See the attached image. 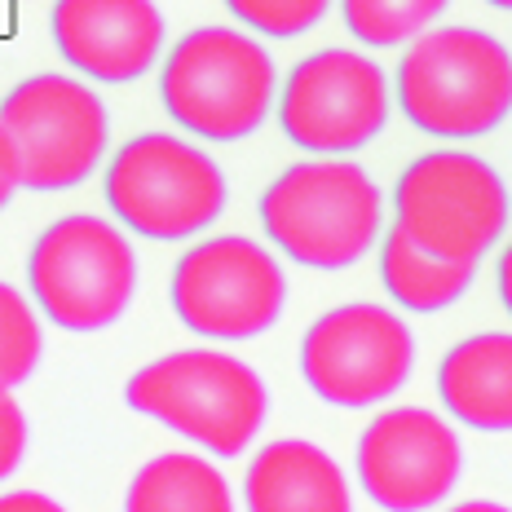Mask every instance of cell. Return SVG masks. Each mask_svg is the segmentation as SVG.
Segmentation results:
<instances>
[{"instance_id": "cell-1", "label": "cell", "mask_w": 512, "mask_h": 512, "mask_svg": "<svg viewBox=\"0 0 512 512\" xmlns=\"http://www.w3.org/2000/svg\"><path fill=\"white\" fill-rule=\"evenodd\" d=\"M402 115L437 142H473L512 115V53L482 27H429L393 76Z\"/></svg>"}, {"instance_id": "cell-2", "label": "cell", "mask_w": 512, "mask_h": 512, "mask_svg": "<svg viewBox=\"0 0 512 512\" xmlns=\"http://www.w3.org/2000/svg\"><path fill=\"white\" fill-rule=\"evenodd\" d=\"M261 226L274 248L309 270H349L376 248L384 195L354 159L323 155L283 168L261 195Z\"/></svg>"}, {"instance_id": "cell-3", "label": "cell", "mask_w": 512, "mask_h": 512, "mask_svg": "<svg viewBox=\"0 0 512 512\" xmlns=\"http://www.w3.org/2000/svg\"><path fill=\"white\" fill-rule=\"evenodd\" d=\"M124 402L137 415H151L155 424L190 437L217 460H234L261 433L270 393L243 358L217 354V349H177L124 384Z\"/></svg>"}, {"instance_id": "cell-4", "label": "cell", "mask_w": 512, "mask_h": 512, "mask_svg": "<svg viewBox=\"0 0 512 512\" xmlns=\"http://www.w3.org/2000/svg\"><path fill=\"white\" fill-rule=\"evenodd\" d=\"M279 89L274 58L261 40L234 27H195L159 71L164 111L204 142H243L265 124Z\"/></svg>"}, {"instance_id": "cell-5", "label": "cell", "mask_w": 512, "mask_h": 512, "mask_svg": "<svg viewBox=\"0 0 512 512\" xmlns=\"http://www.w3.org/2000/svg\"><path fill=\"white\" fill-rule=\"evenodd\" d=\"M512 217L504 177L473 151H429L393 186V226L437 261L477 265Z\"/></svg>"}, {"instance_id": "cell-6", "label": "cell", "mask_w": 512, "mask_h": 512, "mask_svg": "<svg viewBox=\"0 0 512 512\" xmlns=\"http://www.w3.org/2000/svg\"><path fill=\"white\" fill-rule=\"evenodd\" d=\"M40 314L62 332H106L137 292V256L120 226L93 212L53 221L27 256Z\"/></svg>"}, {"instance_id": "cell-7", "label": "cell", "mask_w": 512, "mask_h": 512, "mask_svg": "<svg viewBox=\"0 0 512 512\" xmlns=\"http://www.w3.org/2000/svg\"><path fill=\"white\" fill-rule=\"evenodd\" d=\"M217 159L173 133H142L106 164V204L142 239L177 243L208 230L226 212Z\"/></svg>"}, {"instance_id": "cell-8", "label": "cell", "mask_w": 512, "mask_h": 512, "mask_svg": "<svg viewBox=\"0 0 512 512\" xmlns=\"http://www.w3.org/2000/svg\"><path fill=\"white\" fill-rule=\"evenodd\" d=\"M0 133L18 164V186L27 190H71L98 173L111 120L102 98L76 76L40 71L5 93Z\"/></svg>"}, {"instance_id": "cell-9", "label": "cell", "mask_w": 512, "mask_h": 512, "mask_svg": "<svg viewBox=\"0 0 512 512\" xmlns=\"http://www.w3.org/2000/svg\"><path fill=\"white\" fill-rule=\"evenodd\" d=\"M393 115V89L380 62L358 49H318L283 80L279 124L309 155H349L376 142Z\"/></svg>"}, {"instance_id": "cell-10", "label": "cell", "mask_w": 512, "mask_h": 512, "mask_svg": "<svg viewBox=\"0 0 512 512\" xmlns=\"http://www.w3.org/2000/svg\"><path fill=\"white\" fill-rule=\"evenodd\" d=\"M287 279L270 248L217 234L195 243L173 270V309L195 336L252 340L283 318Z\"/></svg>"}, {"instance_id": "cell-11", "label": "cell", "mask_w": 512, "mask_h": 512, "mask_svg": "<svg viewBox=\"0 0 512 512\" xmlns=\"http://www.w3.org/2000/svg\"><path fill=\"white\" fill-rule=\"evenodd\" d=\"M415 371V336L393 309L354 301L327 309L301 340V376L323 402L362 411L389 402Z\"/></svg>"}, {"instance_id": "cell-12", "label": "cell", "mask_w": 512, "mask_h": 512, "mask_svg": "<svg viewBox=\"0 0 512 512\" xmlns=\"http://www.w3.org/2000/svg\"><path fill=\"white\" fill-rule=\"evenodd\" d=\"M358 482L384 512H429L464 473L460 433L429 407H389L358 437Z\"/></svg>"}, {"instance_id": "cell-13", "label": "cell", "mask_w": 512, "mask_h": 512, "mask_svg": "<svg viewBox=\"0 0 512 512\" xmlns=\"http://www.w3.org/2000/svg\"><path fill=\"white\" fill-rule=\"evenodd\" d=\"M53 45L71 71L128 84L155 67L164 14L155 0H53Z\"/></svg>"}, {"instance_id": "cell-14", "label": "cell", "mask_w": 512, "mask_h": 512, "mask_svg": "<svg viewBox=\"0 0 512 512\" xmlns=\"http://www.w3.org/2000/svg\"><path fill=\"white\" fill-rule=\"evenodd\" d=\"M248 512H354V495L340 464L305 437L261 446L243 477Z\"/></svg>"}, {"instance_id": "cell-15", "label": "cell", "mask_w": 512, "mask_h": 512, "mask_svg": "<svg viewBox=\"0 0 512 512\" xmlns=\"http://www.w3.org/2000/svg\"><path fill=\"white\" fill-rule=\"evenodd\" d=\"M437 398L477 433H512V332H477L437 367Z\"/></svg>"}, {"instance_id": "cell-16", "label": "cell", "mask_w": 512, "mask_h": 512, "mask_svg": "<svg viewBox=\"0 0 512 512\" xmlns=\"http://www.w3.org/2000/svg\"><path fill=\"white\" fill-rule=\"evenodd\" d=\"M124 512H234V495L226 473L212 460L168 451L133 473Z\"/></svg>"}, {"instance_id": "cell-17", "label": "cell", "mask_w": 512, "mask_h": 512, "mask_svg": "<svg viewBox=\"0 0 512 512\" xmlns=\"http://www.w3.org/2000/svg\"><path fill=\"white\" fill-rule=\"evenodd\" d=\"M477 265H460V261H437L424 248L402 234L398 226L384 230L380 239V283L402 309L411 314H437V309L455 305L460 296L473 287Z\"/></svg>"}, {"instance_id": "cell-18", "label": "cell", "mask_w": 512, "mask_h": 512, "mask_svg": "<svg viewBox=\"0 0 512 512\" xmlns=\"http://www.w3.org/2000/svg\"><path fill=\"white\" fill-rule=\"evenodd\" d=\"M451 0H340L349 36L371 49H402L429 31Z\"/></svg>"}, {"instance_id": "cell-19", "label": "cell", "mask_w": 512, "mask_h": 512, "mask_svg": "<svg viewBox=\"0 0 512 512\" xmlns=\"http://www.w3.org/2000/svg\"><path fill=\"white\" fill-rule=\"evenodd\" d=\"M40 349H45V332L36 309L18 287L0 283V384L14 389L31 380V371L40 367Z\"/></svg>"}, {"instance_id": "cell-20", "label": "cell", "mask_w": 512, "mask_h": 512, "mask_svg": "<svg viewBox=\"0 0 512 512\" xmlns=\"http://www.w3.org/2000/svg\"><path fill=\"white\" fill-rule=\"evenodd\" d=\"M226 9L256 36L292 40L323 23L332 0H226Z\"/></svg>"}, {"instance_id": "cell-21", "label": "cell", "mask_w": 512, "mask_h": 512, "mask_svg": "<svg viewBox=\"0 0 512 512\" xmlns=\"http://www.w3.org/2000/svg\"><path fill=\"white\" fill-rule=\"evenodd\" d=\"M23 455H27V415L14 393L0 384V482L23 464Z\"/></svg>"}, {"instance_id": "cell-22", "label": "cell", "mask_w": 512, "mask_h": 512, "mask_svg": "<svg viewBox=\"0 0 512 512\" xmlns=\"http://www.w3.org/2000/svg\"><path fill=\"white\" fill-rule=\"evenodd\" d=\"M0 512H67L58 499L40 495V490H9L0 495Z\"/></svg>"}, {"instance_id": "cell-23", "label": "cell", "mask_w": 512, "mask_h": 512, "mask_svg": "<svg viewBox=\"0 0 512 512\" xmlns=\"http://www.w3.org/2000/svg\"><path fill=\"white\" fill-rule=\"evenodd\" d=\"M14 190H18V164H14V151H9L5 133H0V208H9Z\"/></svg>"}, {"instance_id": "cell-24", "label": "cell", "mask_w": 512, "mask_h": 512, "mask_svg": "<svg viewBox=\"0 0 512 512\" xmlns=\"http://www.w3.org/2000/svg\"><path fill=\"white\" fill-rule=\"evenodd\" d=\"M495 283H499V301L512 314V243L499 252V265H495Z\"/></svg>"}, {"instance_id": "cell-25", "label": "cell", "mask_w": 512, "mask_h": 512, "mask_svg": "<svg viewBox=\"0 0 512 512\" xmlns=\"http://www.w3.org/2000/svg\"><path fill=\"white\" fill-rule=\"evenodd\" d=\"M446 512H512L508 504H495V499H464V504L446 508Z\"/></svg>"}, {"instance_id": "cell-26", "label": "cell", "mask_w": 512, "mask_h": 512, "mask_svg": "<svg viewBox=\"0 0 512 512\" xmlns=\"http://www.w3.org/2000/svg\"><path fill=\"white\" fill-rule=\"evenodd\" d=\"M486 5H495V9H512V0H486Z\"/></svg>"}]
</instances>
